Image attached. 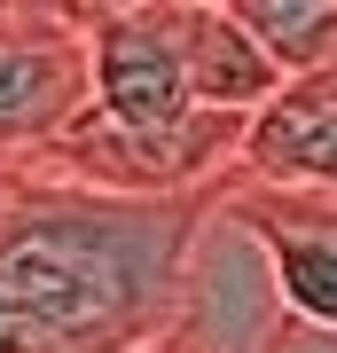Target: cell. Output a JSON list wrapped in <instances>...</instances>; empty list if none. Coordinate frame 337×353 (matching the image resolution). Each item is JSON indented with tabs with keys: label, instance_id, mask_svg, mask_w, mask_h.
<instances>
[{
	"label": "cell",
	"instance_id": "obj_7",
	"mask_svg": "<svg viewBox=\"0 0 337 353\" xmlns=\"http://www.w3.org/2000/svg\"><path fill=\"white\" fill-rule=\"evenodd\" d=\"M188 79H196V110H220V118H259L290 87V71L236 16V0H196L188 8Z\"/></svg>",
	"mask_w": 337,
	"mask_h": 353
},
{
	"label": "cell",
	"instance_id": "obj_1",
	"mask_svg": "<svg viewBox=\"0 0 337 353\" xmlns=\"http://www.w3.org/2000/svg\"><path fill=\"white\" fill-rule=\"evenodd\" d=\"M236 181V173H227ZM196 196H94L71 181H24L0 220V353H150L181 330L188 267L220 212Z\"/></svg>",
	"mask_w": 337,
	"mask_h": 353
},
{
	"label": "cell",
	"instance_id": "obj_5",
	"mask_svg": "<svg viewBox=\"0 0 337 353\" xmlns=\"http://www.w3.org/2000/svg\"><path fill=\"white\" fill-rule=\"evenodd\" d=\"M227 220H243L259 236L290 322L337 338V196H290V189H259V181L236 173L227 181Z\"/></svg>",
	"mask_w": 337,
	"mask_h": 353
},
{
	"label": "cell",
	"instance_id": "obj_4",
	"mask_svg": "<svg viewBox=\"0 0 337 353\" xmlns=\"http://www.w3.org/2000/svg\"><path fill=\"white\" fill-rule=\"evenodd\" d=\"M283 314L290 306L259 236L243 220H227V196H220V212L196 243V267H188L181 330L165 338V353H283Z\"/></svg>",
	"mask_w": 337,
	"mask_h": 353
},
{
	"label": "cell",
	"instance_id": "obj_8",
	"mask_svg": "<svg viewBox=\"0 0 337 353\" xmlns=\"http://www.w3.org/2000/svg\"><path fill=\"white\" fill-rule=\"evenodd\" d=\"M16 196H24V173H0V220L16 212Z\"/></svg>",
	"mask_w": 337,
	"mask_h": 353
},
{
	"label": "cell",
	"instance_id": "obj_2",
	"mask_svg": "<svg viewBox=\"0 0 337 353\" xmlns=\"http://www.w3.org/2000/svg\"><path fill=\"white\" fill-rule=\"evenodd\" d=\"M94 110V63L79 8H0V173H39Z\"/></svg>",
	"mask_w": 337,
	"mask_h": 353
},
{
	"label": "cell",
	"instance_id": "obj_6",
	"mask_svg": "<svg viewBox=\"0 0 337 353\" xmlns=\"http://www.w3.org/2000/svg\"><path fill=\"white\" fill-rule=\"evenodd\" d=\"M236 173L259 189H290V196H337V71L290 79L251 118Z\"/></svg>",
	"mask_w": 337,
	"mask_h": 353
},
{
	"label": "cell",
	"instance_id": "obj_3",
	"mask_svg": "<svg viewBox=\"0 0 337 353\" xmlns=\"http://www.w3.org/2000/svg\"><path fill=\"white\" fill-rule=\"evenodd\" d=\"M188 8L196 0H110V8H79L87 63H94V118H110V126L196 118Z\"/></svg>",
	"mask_w": 337,
	"mask_h": 353
},
{
	"label": "cell",
	"instance_id": "obj_9",
	"mask_svg": "<svg viewBox=\"0 0 337 353\" xmlns=\"http://www.w3.org/2000/svg\"><path fill=\"white\" fill-rule=\"evenodd\" d=\"M150 353H165V345H150Z\"/></svg>",
	"mask_w": 337,
	"mask_h": 353
}]
</instances>
